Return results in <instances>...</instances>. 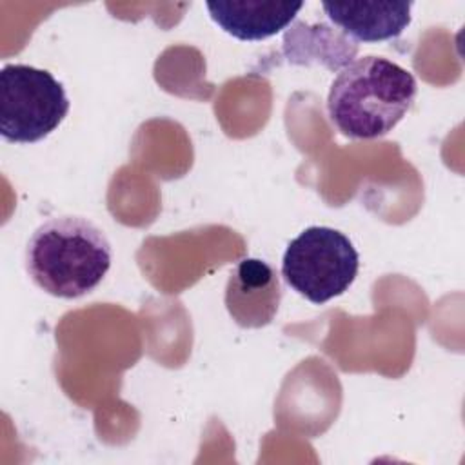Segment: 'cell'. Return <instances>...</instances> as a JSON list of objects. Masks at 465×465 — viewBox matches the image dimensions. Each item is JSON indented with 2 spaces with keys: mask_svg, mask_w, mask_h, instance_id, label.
I'll return each instance as SVG.
<instances>
[{
  "mask_svg": "<svg viewBox=\"0 0 465 465\" xmlns=\"http://www.w3.org/2000/svg\"><path fill=\"white\" fill-rule=\"evenodd\" d=\"M418 94L411 71L383 56H363L345 65L327 94V114L336 129L354 140L391 133Z\"/></svg>",
  "mask_w": 465,
  "mask_h": 465,
  "instance_id": "1",
  "label": "cell"
},
{
  "mask_svg": "<svg viewBox=\"0 0 465 465\" xmlns=\"http://www.w3.org/2000/svg\"><path fill=\"white\" fill-rule=\"evenodd\" d=\"M322 9L356 44L383 42L400 36L409 27L412 2H325Z\"/></svg>",
  "mask_w": 465,
  "mask_h": 465,
  "instance_id": "6",
  "label": "cell"
},
{
  "mask_svg": "<svg viewBox=\"0 0 465 465\" xmlns=\"http://www.w3.org/2000/svg\"><path fill=\"white\" fill-rule=\"evenodd\" d=\"M356 51L358 44L354 40L327 24L296 22L283 38V54L291 64L303 65L316 60L331 71L349 65Z\"/></svg>",
  "mask_w": 465,
  "mask_h": 465,
  "instance_id": "8",
  "label": "cell"
},
{
  "mask_svg": "<svg viewBox=\"0 0 465 465\" xmlns=\"http://www.w3.org/2000/svg\"><path fill=\"white\" fill-rule=\"evenodd\" d=\"M65 87L49 71L5 64L0 71V133L7 142L33 143L51 134L69 113Z\"/></svg>",
  "mask_w": 465,
  "mask_h": 465,
  "instance_id": "4",
  "label": "cell"
},
{
  "mask_svg": "<svg viewBox=\"0 0 465 465\" xmlns=\"http://www.w3.org/2000/svg\"><path fill=\"white\" fill-rule=\"evenodd\" d=\"M280 302V276L265 260L243 258L231 271L225 285V307L240 327L260 329L269 325Z\"/></svg>",
  "mask_w": 465,
  "mask_h": 465,
  "instance_id": "5",
  "label": "cell"
},
{
  "mask_svg": "<svg viewBox=\"0 0 465 465\" xmlns=\"http://www.w3.org/2000/svg\"><path fill=\"white\" fill-rule=\"evenodd\" d=\"M211 18L243 42L265 40L285 29L303 7L302 2H207Z\"/></svg>",
  "mask_w": 465,
  "mask_h": 465,
  "instance_id": "7",
  "label": "cell"
},
{
  "mask_svg": "<svg viewBox=\"0 0 465 465\" xmlns=\"http://www.w3.org/2000/svg\"><path fill=\"white\" fill-rule=\"evenodd\" d=\"M360 256L352 242L338 229L312 225L285 249L282 276L309 302L322 305L343 294L356 280Z\"/></svg>",
  "mask_w": 465,
  "mask_h": 465,
  "instance_id": "3",
  "label": "cell"
},
{
  "mask_svg": "<svg viewBox=\"0 0 465 465\" xmlns=\"http://www.w3.org/2000/svg\"><path fill=\"white\" fill-rule=\"evenodd\" d=\"M111 243L104 231L82 216L44 222L25 247L31 280L56 298H80L94 291L111 269Z\"/></svg>",
  "mask_w": 465,
  "mask_h": 465,
  "instance_id": "2",
  "label": "cell"
}]
</instances>
